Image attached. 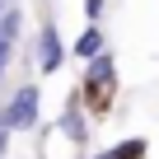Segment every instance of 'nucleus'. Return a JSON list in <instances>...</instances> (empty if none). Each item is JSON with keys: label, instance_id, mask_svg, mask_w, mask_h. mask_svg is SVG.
Masks as SVG:
<instances>
[{"label": "nucleus", "instance_id": "3", "mask_svg": "<svg viewBox=\"0 0 159 159\" xmlns=\"http://www.w3.org/2000/svg\"><path fill=\"white\" fill-rule=\"evenodd\" d=\"M84 89H89V94H112V52H98V56L89 61Z\"/></svg>", "mask_w": 159, "mask_h": 159}, {"label": "nucleus", "instance_id": "8", "mask_svg": "<svg viewBox=\"0 0 159 159\" xmlns=\"http://www.w3.org/2000/svg\"><path fill=\"white\" fill-rule=\"evenodd\" d=\"M84 14H89V19H98V14H103V0H84Z\"/></svg>", "mask_w": 159, "mask_h": 159}, {"label": "nucleus", "instance_id": "1", "mask_svg": "<svg viewBox=\"0 0 159 159\" xmlns=\"http://www.w3.org/2000/svg\"><path fill=\"white\" fill-rule=\"evenodd\" d=\"M38 84H24L10 103H5V112H0V122H5L10 131H33L38 126Z\"/></svg>", "mask_w": 159, "mask_h": 159}, {"label": "nucleus", "instance_id": "11", "mask_svg": "<svg viewBox=\"0 0 159 159\" xmlns=\"http://www.w3.org/2000/svg\"><path fill=\"white\" fill-rule=\"evenodd\" d=\"M94 159H112V154H94Z\"/></svg>", "mask_w": 159, "mask_h": 159}, {"label": "nucleus", "instance_id": "9", "mask_svg": "<svg viewBox=\"0 0 159 159\" xmlns=\"http://www.w3.org/2000/svg\"><path fill=\"white\" fill-rule=\"evenodd\" d=\"M5 150H10V126L0 122V159H5Z\"/></svg>", "mask_w": 159, "mask_h": 159}, {"label": "nucleus", "instance_id": "5", "mask_svg": "<svg viewBox=\"0 0 159 159\" xmlns=\"http://www.w3.org/2000/svg\"><path fill=\"white\" fill-rule=\"evenodd\" d=\"M61 131L80 145V140H84V117H80V103L75 98H66V112H61Z\"/></svg>", "mask_w": 159, "mask_h": 159}, {"label": "nucleus", "instance_id": "10", "mask_svg": "<svg viewBox=\"0 0 159 159\" xmlns=\"http://www.w3.org/2000/svg\"><path fill=\"white\" fill-rule=\"evenodd\" d=\"M5 61H10V38H0V70H5Z\"/></svg>", "mask_w": 159, "mask_h": 159}, {"label": "nucleus", "instance_id": "4", "mask_svg": "<svg viewBox=\"0 0 159 159\" xmlns=\"http://www.w3.org/2000/svg\"><path fill=\"white\" fill-rule=\"evenodd\" d=\"M70 52H75L80 61H94L98 52H108V42H103V28H98V24H89L84 33L75 38V47H70Z\"/></svg>", "mask_w": 159, "mask_h": 159}, {"label": "nucleus", "instance_id": "2", "mask_svg": "<svg viewBox=\"0 0 159 159\" xmlns=\"http://www.w3.org/2000/svg\"><path fill=\"white\" fill-rule=\"evenodd\" d=\"M33 56H38V70H42V75L61 70V61H66V47H61V33H56L52 24H42V28L33 33Z\"/></svg>", "mask_w": 159, "mask_h": 159}, {"label": "nucleus", "instance_id": "7", "mask_svg": "<svg viewBox=\"0 0 159 159\" xmlns=\"http://www.w3.org/2000/svg\"><path fill=\"white\" fill-rule=\"evenodd\" d=\"M112 159H145V140L136 136V140H122L117 150H112Z\"/></svg>", "mask_w": 159, "mask_h": 159}, {"label": "nucleus", "instance_id": "6", "mask_svg": "<svg viewBox=\"0 0 159 159\" xmlns=\"http://www.w3.org/2000/svg\"><path fill=\"white\" fill-rule=\"evenodd\" d=\"M19 24H24V14H19V10H5V14H0V38L14 42V38H19Z\"/></svg>", "mask_w": 159, "mask_h": 159}]
</instances>
